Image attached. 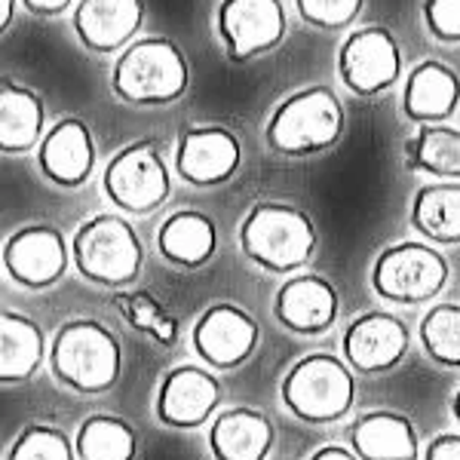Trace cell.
I'll use <instances>...</instances> for the list:
<instances>
[{"label": "cell", "instance_id": "4316f807", "mask_svg": "<svg viewBox=\"0 0 460 460\" xmlns=\"http://www.w3.org/2000/svg\"><path fill=\"white\" fill-rule=\"evenodd\" d=\"M80 460H136L138 433L117 414H93L77 429Z\"/></svg>", "mask_w": 460, "mask_h": 460}, {"label": "cell", "instance_id": "8fae6325", "mask_svg": "<svg viewBox=\"0 0 460 460\" xmlns=\"http://www.w3.org/2000/svg\"><path fill=\"white\" fill-rule=\"evenodd\" d=\"M243 160L240 138L218 123L190 126L178 138L175 169L188 184L197 188H215L236 175Z\"/></svg>", "mask_w": 460, "mask_h": 460}, {"label": "cell", "instance_id": "ac0fdd59", "mask_svg": "<svg viewBox=\"0 0 460 460\" xmlns=\"http://www.w3.org/2000/svg\"><path fill=\"white\" fill-rule=\"evenodd\" d=\"M338 292L329 279L316 277V273H301L292 277L277 292L273 301V314L286 329L298 332V335H319V332L332 329L338 319Z\"/></svg>", "mask_w": 460, "mask_h": 460}, {"label": "cell", "instance_id": "1f68e13d", "mask_svg": "<svg viewBox=\"0 0 460 460\" xmlns=\"http://www.w3.org/2000/svg\"><path fill=\"white\" fill-rule=\"evenodd\" d=\"M424 22L439 40L460 43V0H424Z\"/></svg>", "mask_w": 460, "mask_h": 460}, {"label": "cell", "instance_id": "9c48e42d", "mask_svg": "<svg viewBox=\"0 0 460 460\" xmlns=\"http://www.w3.org/2000/svg\"><path fill=\"white\" fill-rule=\"evenodd\" d=\"M338 74L350 93L372 99L402 77V53L390 28L368 25L353 31L338 53Z\"/></svg>", "mask_w": 460, "mask_h": 460}, {"label": "cell", "instance_id": "83f0119b", "mask_svg": "<svg viewBox=\"0 0 460 460\" xmlns=\"http://www.w3.org/2000/svg\"><path fill=\"white\" fill-rule=\"evenodd\" d=\"M114 307L132 329L151 335L157 344L172 347L178 341V319L151 292H117Z\"/></svg>", "mask_w": 460, "mask_h": 460}, {"label": "cell", "instance_id": "277c9868", "mask_svg": "<svg viewBox=\"0 0 460 460\" xmlns=\"http://www.w3.org/2000/svg\"><path fill=\"white\" fill-rule=\"evenodd\" d=\"M344 105L329 86H307L288 95L267 123V145L286 157H310L338 145L344 132Z\"/></svg>", "mask_w": 460, "mask_h": 460}, {"label": "cell", "instance_id": "f1b7e54d", "mask_svg": "<svg viewBox=\"0 0 460 460\" xmlns=\"http://www.w3.org/2000/svg\"><path fill=\"white\" fill-rule=\"evenodd\" d=\"M420 344L439 366L460 368V304H436L420 319Z\"/></svg>", "mask_w": 460, "mask_h": 460}, {"label": "cell", "instance_id": "5b68a950", "mask_svg": "<svg viewBox=\"0 0 460 460\" xmlns=\"http://www.w3.org/2000/svg\"><path fill=\"white\" fill-rule=\"evenodd\" d=\"M71 255L77 270L89 283L123 288L136 283L145 261V249L136 227L120 215H95L77 230L71 243Z\"/></svg>", "mask_w": 460, "mask_h": 460}, {"label": "cell", "instance_id": "44dd1931", "mask_svg": "<svg viewBox=\"0 0 460 460\" xmlns=\"http://www.w3.org/2000/svg\"><path fill=\"white\" fill-rule=\"evenodd\" d=\"M350 445L362 460H418V429L405 414L368 411L350 427Z\"/></svg>", "mask_w": 460, "mask_h": 460}, {"label": "cell", "instance_id": "cb8c5ba5", "mask_svg": "<svg viewBox=\"0 0 460 460\" xmlns=\"http://www.w3.org/2000/svg\"><path fill=\"white\" fill-rule=\"evenodd\" d=\"M43 362V332L34 319L4 310L0 316V381H28Z\"/></svg>", "mask_w": 460, "mask_h": 460}, {"label": "cell", "instance_id": "d4e9b609", "mask_svg": "<svg viewBox=\"0 0 460 460\" xmlns=\"http://www.w3.org/2000/svg\"><path fill=\"white\" fill-rule=\"evenodd\" d=\"M411 227L429 243H460V184L436 181L420 188L411 203Z\"/></svg>", "mask_w": 460, "mask_h": 460}, {"label": "cell", "instance_id": "e575fe53", "mask_svg": "<svg viewBox=\"0 0 460 460\" xmlns=\"http://www.w3.org/2000/svg\"><path fill=\"white\" fill-rule=\"evenodd\" d=\"M310 460H362V457L350 448H341V445H325Z\"/></svg>", "mask_w": 460, "mask_h": 460}, {"label": "cell", "instance_id": "8d00e7d4", "mask_svg": "<svg viewBox=\"0 0 460 460\" xmlns=\"http://www.w3.org/2000/svg\"><path fill=\"white\" fill-rule=\"evenodd\" d=\"M451 411H455V418L460 420V387H457V393H455V399H451Z\"/></svg>", "mask_w": 460, "mask_h": 460}, {"label": "cell", "instance_id": "d6986e66", "mask_svg": "<svg viewBox=\"0 0 460 460\" xmlns=\"http://www.w3.org/2000/svg\"><path fill=\"white\" fill-rule=\"evenodd\" d=\"M460 108V77L455 68L445 62H420L408 71L405 77V95H402V114L408 120L427 126V123H445L455 117Z\"/></svg>", "mask_w": 460, "mask_h": 460}, {"label": "cell", "instance_id": "603a6c76", "mask_svg": "<svg viewBox=\"0 0 460 460\" xmlns=\"http://www.w3.org/2000/svg\"><path fill=\"white\" fill-rule=\"evenodd\" d=\"M43 102L34 89L4 80L0 84V151L25 154L43 142Z\"/></svg>", "mask_w": 460, "mask_h": 460}, {"label": "cell", "instance_id": "f546056e", "mask_svg": "<svg viewBox=\"0 0 460 460\" xmlns=\"http://www.w3.org/2000/svg\"><path fill=\"white\" fill-rule=\"evenodd\" d=\"M77 448H71L68 436L56 427L31 424L16 436L6 460H74Z\"/></svg>", "mask_w": 460, "mask_h": 460}, {"label": "cell", "instance_id": "d6a6232c", "mask_svg": "<svg viewBox=\"0 0 460 460\" xmlns=\"http://www.w3.org/2000/svg\"><path fill=\"white\" fill-rule=\"evenodd\" d=\"M424 460H460V436L455 433H442L429 442Z\"/></svg>", "mask_w": 460, "mask_h": 460}, {"label": "cell", "instance_id": "6da1fadb", "mask_svg": "<svg viewBox=\"0 0 460 460\" xmlns=\"http://www.w3.org/2000/svg\"><path fill=\"white\" fill-rule=\"evenodd\" d=\"M190 86V65L169 37H142L123 49L111 89L126 105H172Z\"/></svg>", "mask_w": 460, "mask_h": 460}, {"label": "cell", "instance_id": "7a4b0ae2", "mask_svg": "<svg viewBox=\"0 0 460 460\" xmlns=\"http://www.w3.org/2000/svg\"><path fill=\"white\" fill-rule=\"evenodd\" d=\"M240 246L249 261L270 273L301 270L316 252V227L307 212L286 203L252 206L240 227Z\"/></svg>", "mask_w": 460, "mask_h": 460}, {"label": "cell", "instance_id": "ffe728a7", "mask_svg": "<svg viewBox=\"0 0 460 460\" xmlns=\"http://www.w3.org/2000/svg\"><path fill=\"white\" fill-rule=\"evenodd\" d=\"M273 424L258 408H227L209 427V451L215 460H267L273 448Z\"/></svg>", "mask_w": 460, "mask_h": 460}, {"label": "cell", "instance_id": "ba28073f", "mask_svg": "<svg viewBox=\"0 0 460 460\" xmlns=\"http://www.w3.org/2000/svg\"><path fill=\"white\" fill-rule=\"evenodd\" d=\"M448 283V261L439 249L424 243H396L384 249L372 267V286L381 298L396 304H420Z\"/></svg>", "mask_w": 460, "mask_h": 460}, {"label": "cell", "instance_id": "e0dca14e", "mask_svg": "<svg viewBox=\"0 0 460 460\" xmlns=\"http://www.w3.org/2000/svg\"><path fill=\"white\" fill-rule=\"evenodd\" d=\"M145 22V0H80L74 10V31L93 53H117Z\"/></svg>", "mask_w": 460, "mask_h": 460}, {"label": "cell", "instance_id": "5bb4252c", "mask_svg": "<svg viewBox=\"0 0 460 460\" xmlns=\"http://www.w3.org/2000/svg\"><path fill=\"white\" fill-rule=\"evenodd\" d=\"M221 402L218 377L197 366H175L157 393V418L166 427L194 429L215 414Z\"/></svg>", "mask_w": 460, "mask_h": 460}, {"label": "cell", "instance_id": "9a60e30c", "mask_svg": "<svg viewBox=\"0 0 460 460\" xmlns=\"http://www.w3.org/2000/svg\"><path fill=\"white\" fill-rule=\"evenodd\" d=\"M408 353V325L393 314H366L344 332V356L362 375H381L396 368Z\"/></svg>", "mask_w": 460, "mask_h": 460}, {"label": "cell", "instance_id": "30bf717a", "mask_svg": "<svg viewBox=\"0 0 460 460\" xmlns=\"http://www.w3.org/2000/svg\"><path fill=\"white\" fill-rule=\"evenodd\" d=\"M215 22L234 62L270 53L288 31L283 0H221Z\"/></svg>", "mask_w": 460, "mask_h": 460}, {"label": "cell", "instance_id": "4dcf8cb0", "mask_svg": "<svg viewBox=\"0 0 460 460\" xmlns=\"http://www.w3.org/2000/svg\"><path fill=\"white\" fill-rule=\"evenodd\" d=\"M295 4H298V13L307 25L335 31V28L353 25L366 0H295Z\"/></svg>", "mask_w": 460, "mask_h": 460}, {"label": "cell", "instance_id": "7c38bea8", "mask_svg": "<svg viewBox=\"0 0 460 460\" xmlns=\"http://www.w3.org/2000/svg\"><path fill=\"white\" fill-rule=\"evenodd\" d=\"M71 258L62 230L49 225H28L4 243L6 273L28 288L56 286L68 270Z\"/></svg>", "mask_w": 460, "mask_h": 460}, {"label": "cell", "instance_id": "484cf974", "mask_svg": "<svg viewBox=\"0 0 460 460\" xmlns=\"http://www.w3.org/2000/svg\"><path fill=\"white\" fill-rule=\"evenodd\" d=\"M405 166L445 181H460V129L427 123L405 145Z\"/></svg>", "mask_w": 460, "mask_h": 460}, {"label": "cell", "instance_id": "7402d4cb", "mask_svg": "<svg viewBox=\"0 0 460 460\" xmlns=\"http://www.w3.org/2000/svg\"><path fill=\"white\" fill-rule=\"evenodd\" d=\"M157 246L169 264L184 267V270H197V267L212 261L215 249H218V230H215V221L209 215L184 209L163 221Z\"/></svg>", "mask_w": 460, "mask_h": 460}, {"label": "cell", "instance_id": "d590c367", "mask_svg": "<svg viewBox=\"0 0 460 460\" xmlns=\"http://www.w3.org/2000/svg\"><path fill=\"white\" fill-rule=\"evenodd\" d=\"M13 13H16V0H0V31L10 28Z\"/></svg>", "mask_w": 460, "mask_h": 460}, {"label": "cell", "instance_id": "4fadbf2b", "mask_svg": "<svg viewBox=\"0 0 460 460\" xmlns=\"http://www.w3.org/2000/svg\"><path fill=\"white\" fill-rule=\"evenodd\" d=\"M261 329L236 304H212L194 323L190 341L197 353L212 368H240L255 353Z\"/></svg>", "mask_w": 460, "mask_h": 460}, {"label": "cell", "instance_id": "836d02e7", "mask_svg": "<svg viewBox=\"0 0 460 460\" xmlns=\"http://www.w3.org/2000/svg\"><path fill=\"white\" fill-rule=\"evenodd\" d=\"M28 10L37 13V16H58L71 6V0H25Z\"/></svg>", "mask_w": 460, "mask_h": 460}, {"label": "cell", "instance_id": "52a82bcc", "mask_svg": "<svg viewBox=\"0 0 460 460\" xmlns=\"http://www.w3.org/2000/svg\"><path fill=\"white\" fill-rule=\"evenodd\" d=\"M172 190L166 160L154 138H138L111 157L105 169V194L117 209L147 215L166 203Z\"/></svg>", "mask_w": 460, "mask_h": 460}, {"label": "cell", "instance_id": "8992f818", "mask_svg": "<svg viewBox=\"0 0 460 460\" xmlns=\"http://www.w3.org/2000/svg\"><path fill=\"white\" fill-rule=\"evenodd\" d=\"M283 405L307 424H332L347 418L356 399L353 372L332 353H310L283 377Z\"/></svg>", "mask_w": 460, "mask_h": 460}, {"label": "cell", "instance_id": "3957f363", "mask_svg": "<svg viewBox=\"0 0 460 460\" xmlns=\"http://www.w3.org/2000/svg\"><path fill=\"white\" fill-rule=\"evenodd\" d=\"M49 366L65 387L77 393H105L117 384L123 368L120 341L95 319H71L56 332Z\"/></svg>", "mask_w": 460, "mask_h": 460}, {"label": "cell", "instance_id": "2e32d148", "mask_svg": "<svg viewBox=\"0 0 460 460\" xmlns=\"http://www.w3.org/2000/svg\"><path fill=\"white\" fill-rule=\"evenodd\" d=\"M37 163H40V172L58 188L84 184L95 166V142L89 126L77 117L58 120L37 147Z\"/></svg>", "mask_w": 460, "mask_h": 460}]
</instances>
